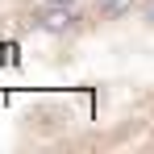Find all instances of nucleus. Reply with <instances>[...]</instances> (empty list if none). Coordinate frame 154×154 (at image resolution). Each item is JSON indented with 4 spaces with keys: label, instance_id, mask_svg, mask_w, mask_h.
Returning a JSON list of instances; mask_svg holds the SVG:
<instances>
[{
    "label": "nucleus",
    "instance_id": "7ed1b4c3",
    "mask_svg": "<svg viewBox=\"0 0 154 154\" xmlns=\"http://www.w3.org/2000/svg\"><path fill=\"white\" fill-rule=\"evenodd\" d=\"M146 17H150V21H154V0H146Z\"/></svg>",
    "mask_w": 154,
    "mask_h": 154
},
{
    "label": "nucleus",
    "instance_id": "f03ea898",
    "mask_svg": "<svg viewBox=\"0 0 154 154\" xmlns=\"http://www.w3.org/2000/svg\"><path fill=\"white\" fill-rule=\"evenodd\" d=\"M133 4H137V0H100V4H96V17H121Z\"/></svg>",
    "mask_w": 154,
    "mask_h": 154
},
{
    "label": "nucleus",
    "instance_id": "f257e3e1",
    "mask_svg": "<svg viewBox=\"0 0 154 154\" xmlns=\"http://www.w3.org/2000/svg\"><path fill=\"white\" fill-rule=\"evenodd\" d=\"M38 21H42L46 29H67L75 17H71V13H63V4L54 0V4H46V8H38Z\"/></svg>",
    "mask_w": 154,
    "mask_h": 154
}]
</instances>
